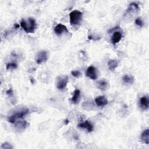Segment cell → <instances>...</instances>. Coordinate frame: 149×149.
I'll return each mask as SVG.
<instances>
[{"label": "cell", "instance_id": "6da1fadb", "mask_svg": "<svg viewBox=\"0 0 149 149\" xmlns=\"http://www.w3.org/2000/svg\"><path fill=\"white\" fill-rule=\"evenodd\" d=\"M20 25L27 33H34L37 27L36 21L33 18H29L27 19H22L21 21Z\"/></svg>", "mask_w": 149, "mask_h": 149}, {"label": "cell", "instance_id": "7a4b0ae2", "mask_svg": "<svg viewBox=\"0 0 149 149\" xmlns=\"http://www.w3.org/2000/svg\"><path fill=\"white\" fill-rule=\"evenodd\" d=\"M83 13L78 10H74L70 13V23L72 26L79 25L82 21Z\"/></svg>", "mask_w": 149, "mask_h": 149}, {"label": "cell", "instance_id": "3957f363", "mask_svg": "<svg viewBox=\"0 0 149 149\" xmlns=\"http://www.w3.org/2000/svg\"><path fill=\"white\" fill-rule=\"evenodd\" d=\"M29 113L28 109H23L15 113L8 118V121L11 124H15L17 121L23 118L27 114Z\"/></svg>", "mask_w": 149, "mask_h": 149}, {"label": "cell", "instance_id": "277c9868", "mask_svg": "<svg viewBox=\"0 0 149 149\" xmlns=\"http://www.w3.org/2000/svg\"><path fill=\"white\" fill-rule=\"evenodd\" d=\"M48 52L45 50L40 51L37 53L36 56L35 60L37 64H41L43 62H45L48 59Z\"/></svg>", "mask_w": 149, "mask_h": 149}, {"label": "cell", "instance_id": "5b68a950", "mask_svg": "<svg viewBox=\"0 0 149 149\" xmlns=\"http://www.w3.org/2000/svg\"><path fill=\"white\" fill-rule=\"evenodd\" d=\"M69 82V78L67 76H59L57 79V87L60 90L65 89Z\"/></svg>", "mask_w": 149, "mask_h": 149}, {"label": "cell", "instance_id": "8992f818", "mask_svg": "<svg viewBox=\"0 0 149 149\" xmlns=\"http://www.w3.org/2000/svg\"><path fill=\"white\" fill-rule=\"evenodd\" d=\"M86 76L92 80H96L97 79L98 76L96 68L93 66H90L88 67L86 72Z\"/></svg>", "mask_w": 149, "mask_h": 149}, {"label": "cell", "instance_id": "52a82bcc", "mask_svg": "<svg viewBox=\"0 0 149 149\" xmlns=\"http://www.w3.org/2000/svg\"><path fill=\"white\" fill-rule=\"evenodd\" d=\"M54 32H55V33L57 35L60 36L62 34L64 33L68 32V28H66L65 25L61 23H59L54 28Z\"/></svg>", "mask_w": 149, "mask_h": 149}, {"label": "cell", "instance_id": "ba28073f", "mask_svg": "<svg viewBox=\"0 0 149 149\" xmlns=\"http://www.w3.org/2000/svg\"><path fill=\"white\" fill-rule=\"evenodd\" d=\"M78 127L80 128H82V129H86L88 132H91L94 129L93 125L87 120L79 124Z\"/></svg>", "mask_w": 149, "mask_h": 149}, {"label": "cell", "instance_id": "9c48e42d", "mask_svg": "<svg viewBox=\"0 0 149 149\" xmlns=\"http://www.w3.org/2000/svg\"><path fill=\"white\" fill-rule=\"evenodd\" d=\"M122 37H123V34L121 32L119 31L114 32L111 38V43L114 45L117 44L121 41Z\"/></svg>", "mask_w": 149, "mask_h": 149}, {"label": "cell", "instance_id": "30bf717a", "mask_svg": "<svg viewBox=\"0 0 149 149\" xmlns=\"http://www.w3.org/2000/svg\"><path fill=\"white\" fill-rule=\"evenodd\" d=\"M95 103L98 107H102L107 105L108 100L104 96H100L96 98Z\"/></svg>", "mask_w": 149, "mask_h": 149}, {"label": "cell", "instance_id": "8fae6325", "mask_svg": "<svg viewBox=\"0 0 149 149\" xmlns=\"http://www.w3.org/2000/svg\"><path fill=\"white\" fill-rule=\"evenodd\" d=\"M97 86L100 90L102 91H105L108 87V83L106 80L103 79L98 81L97 83Z\"/></svg>", "mask_w": 149, "mask_h": 149}, {"label": "cell", "instance_id": "7c38bea8", "mask_svg": "<svg viewBox=\"0 0 149 149\" xmlns=\"http://www.w3.org/2000/svg\"><path fill=\"white\" fill-rule=\"evenodd\" d=\"M148 99L147 96H143L140 99V107L143 110H147L148 108Z\"/></svg>", "mask_w": 149, "mask_h": 149}, {"label": "cell", "instance_id": "4fadbf2b", "mask_svg": "<svg viewBox=\"0 0 149 149\" xmlns=\"http://www.w3.org/2000/svg\"><path fill=\"white\" fill-rule=\"evenodd\" d=\"M141 139L142 140L146 143V144H148L149 143V129H146L143 130L141 134Z\"/></svg>", "mask_w": 149, "mask_h": 149}, {"label": "cell", "instance_id": "5bb4252c", "mask_svg": "<svg viewBox=\"0 0 149 149\" xmlns=\"http://www.w3.org/2000/svg\"><path fill=\"white\" fill-rule=\"evenodd\" d=\"M118 62L116 60H110L108 62V67L111 71H114L118 67Z\"/></svg>", "mask_w": 149, "mask_h": 149}, {"label": "cell", "instance_id": "9a60e30c", "mask_svg": "<svg viewBox=\"0 0 149 149\" xmlns=\"http://www.w3.org/2000/svg\"><path fill=\"white\" fill-rule=\"evenodd\" d=\"M80 91L79 89H76L74 92V95L72 97L71 101L74 104H77L80 100Z\"/></svg>", "mask_w": 149, "mask_h": 149}, {"label": "cell", "instance_id": "2e32d148", "mask_svg": "<svg viewBox=\"0 0 149 149\" xmlns=\"http://www.w3.org/2000/svg\"><path fill=\"white\" fill-rule=\"evenodd\" d=\"M123 80L125 83L127 84H132L134 82V78L130 75H125L123 77Z\"/></svg>", "mask_w": 149, "mask_h": 149}, {"label": "cell", "instance_id": "e0dca14e", "mask_svg": "<svg viewBox=\"0 0 149 149\" xmlns=\"http://www.w3.org/2000/svg\"><path fill=\"white\" fill-rule=\"evenodd\" d=\"M139 9V5L135 3H132L129 4V7L128 8V11H136Z\"/></svg>", "mask_w": 149, "mask_h": 149}, {"label": "cell", "instance_id": "ac0fdd59", "mask_svg": "<svg viewBox=\"0 0 149 149\" xmlns=\"http://www.w3.org/2000/svg\"><path fill=\"white\" fill-rule=\"evenodd\" d=\"M27 125H28V123L26 121H19L16 124V127L18 129H25L26 128Z\"/></svg>", "mask_w": 149, "mask_h": 149}, {"label": "cell", "instance_id": "d6986e66", "mask_svg": "<svg viewBox=\"0 0 149 149\" xmlns=\"http://www.w3.org/2000/svg\"><path fill=\"white\" fill-rule=\"evenodd\" d=\"M18 67V65L15 62H10V63H8L7 64V66H6V68L7 70H15V69H17Z\"/></svg>", "mask_w": 149, "mask_h": 149}, {"label": "cell", "instance_id": "ffe728a7", "mask_svg": "<svg viewBox=\"0 0 149 149\" xmlns=\"http://www.w3.org/2000/svg\"><path fill=\"white\" fill-rule=\"evenodd\" d=\"M134 22H135V24L138 25V26L140 27V28H142V27H143L144 26V22L140 18H136V19H135Z\"/></svg>", "mask_w": 149, "mask_h": 149}, {"label": "cell", "instance_id": "44dd1931", "mask_svg": "<svg viewBox=\"0 0 149 149\" xmlns=\"http://www.w3.org/2000/svg\"><path fill=\"white\" fill-rule=\"evenodd\" d=\"M1 148L3 149H11L13 148V147L8 143H5L2 144Z\"/></svg>", "mask_w": 149, "mask_h": 149}, {"label": "cell", "instance_id": "7402d4cb", "mask_svg": "<svg viewBox=\"0 0 149 149\" xmlns=\"http://www.w3.org/2000/svg\"><path fill=\"white\" fill-rule=\"evenodd\" d=\"M71 75L75 77H79L81 75V73L79 71H72L71 72Z\"/></svg>", "mask_w": 149, "mask_h": 149}, {"label": "cell", "instance_id": "603a6c76", "mask_svg": "<svg viewBox=\"0 0 149 149\" xmlns=\"http://www.w3.org/2000/svg\"><path fill=\"white\" fill-rule=\"evenodd\" d=\"M6 93H7V94H8L9 96H13V90L12 89H9L8 90H7Z\"/></svg>", "mask_w": 149, "mask_h": 149}, {"label": "cell", "instance_id": "cb8c5ba5", "mask_svg": "<svg viewBox=\"0 0 149 149\" xmlns=\"http://www.w3.org/2000/svg\"><path fill=\"white\" fill-rule=\"evenodd\" d=\"M19 25L18 24H15V28H17H17H19Z\"/></svg>", "mask_w": 149, "mask_h": 149}]
</instances>
